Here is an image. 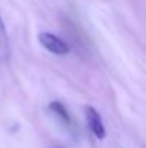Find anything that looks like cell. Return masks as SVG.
<instances>
[{"label": "cell", "mask_w": 146, "mask_h": 148, "mask_svg": "<svg viewBox=\"0 0 146 148\" xmlns=\"http://www.w3.org/2000/svg\"><path fill=\"white\" fill-rule=\"evenodd\" d=\"M39 43L45 48V49L54 53V55H66L69 53V45L66 42H63L59 36L49 33V32H43L39 35Z\"/></svg>", "instance_id": "6da1fadb"}, {"label": "cell", "mask_w": 146, "mask_h": 148, "mask_svg": "<svg viewBox=\"0 0 146 148\" xmlns=\"http://www.w3.org/2000/svg\"><path fill=\"white\" fill-rule=\"evenodd\" d=\"M85 116H86V122H88V127L92 131V134L97 140H105L106 138V128L103 125L100 114L93 106H86L85 108Z\"/></svg>", "instance_id": "7a4b0ae2"}, {"label": "cell", "mask_w": 146, "mask_h": 148, "mask_svg": "<svg viewBox=\"0 0 146 148\" xmlns=\"http://www.w3.org/2000/svg\"><path fill=\"white\" fill-rule=\"evenodd\" d=\"M49 109H50L54 115H57V116H59L65 124L70 125V122H72L70 115H69V112H67L66 106H65L62 102H59V101H53V102H50V103H49Z\"/></svg>", "instance_id": "3957f363"}, {"label": "cell", "mask_w": 146, "mask_h": 148, "mask_svg": "<svg viewBox=\"0 0 146 148\" xmlns=\"http://www.w3.org/2000/svg\"><path fill=\"white\" fill-rule=\"evenodd\" d=\"M6 30H4V23L1 20V16H0V45L1 46H6Z\"/></svg>", "instance_id": "277c9868"}]
</instances>
